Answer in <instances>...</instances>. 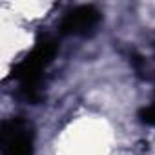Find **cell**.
Returning <instances> with one entry per match:
<instances>
[{
	"instance_id": "1",
	"label": "cell",
	"mask_w": 155,
	"mask_h": 155,
	"mask_svg": "<svg viewBox=\"0 0 155 155\" xmlns=\"http://www.w3.org/2000/svg\"><path fill=\"white\" fill-rule=\"evenodd\" d=\"M58 51V42L51 35H40L35 42L33 49L13 68L11 77L18 82L20 95L31 102L37 104L42 101V73L48 69V66L55 60Z\"/></svg>"
},
{
	"instance_id": "2",
	"label": "cell",
	"mask_w": 155,
	"mask_h": 155,
	"mask_svg": "<svg viewBox=\"0 0 155 155\" xmlns=\"http://www.w3.org/2000/svg\"><path fill=\"white\" fill-rule=\"evenodd\" d=\"M35 130L22 117H11L0 128V151L2 155H33Z\"/></svg>"
},
{
	"instance_id": "3",
	"label": "cell",
	"mask_w": 155,
	"mask_h": 155,
	"mask_svg": "<svg viewBox=\"0 0 155 155\" xmlns=\"http://www.w3.org/2000/svg\"><path fill=\"white\" fill-rule=\"evenodd\" d=\"M101 24V13L93 6H79L64 15L60 20V33L71 37H86L91 35Z\"/></svg>"
},
{
	"instance_id": "4",
	"label": "cell",
	"mask_w": 155,
	"mask_h": 155,
	"mask_svg": "<svg viewBox=\"0 0 155 155\" xmlns=\"http://www.w3.org/2000/svg\"><path fill=\"white\" fill-rule=\"evenodd\" d=\"M139 117H140V120H142V122L155 126V101H153L150 106L142 108V110L139 111Z\"/></svg>"
}]
</instances>
